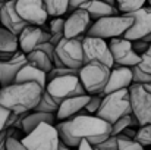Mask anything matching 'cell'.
Returning <instances> with one entry per match:
<instances>
[{"mask_svg":"<svg viewBox=\"0 0 151 150\" xmlns=\"http://www.w3.org/2000/svg\"><path fill=\"white\" fill-rule=\"evenodd\" d=\"M96 149L99 150H114L117 149V138L116 136H110L107 140H104L99 146H96Z\"/></svg>","mask_w":151,"mask_h":150,"instance_id":"35","label":"cell"},{"mask_svg":"<svg viewBox=\"0 0 151 150\" xmlns=\"http://www.w3.org/2000/svg\"><path fill=\"white\" fill-rule=\"evenodd\" d=\"M135 140H137L138 143H141L144 147L151 146V124L139 127V130L137 131Z\"/></svg>","mask_w":151,"mask_h":150,"instance_id":"30","label":"cell"},{"mask_svg":"<svg viewBox=\"0 0 151 150\" xmlns=\"http://www.w3.org/2000/svg\"><path fill=\"white\" fill-rule=\"evenodd\" d=\"M56 121V113H47V112H38V110H32L29 113H27L22 119V131L25 134L31 133L32 130H35L40 124H54Z\"/></svg>","mask_w":151,"mask_h":150,"instance_id":"22","label":"cell"},{"mask_svg":"<svg viewBox=\"0 0 151 150\" xmlns=\"http://www.w3.org/2000/svg\"><path fill=\"white\" fill-rule=\"evenodd\" d=\"M59 150H70V147H68L66 144H63V143L60 141V147H59Z\"/></svg>","mask_w":151,"mask_h":150,"instance_id":"42","label":"cell"},{"mask_svg":"<svg viewBox=\"0 0 151 150\" xmlns=\"http://www.w3.org/2000/svg\"><path fill=\"white\" fill-rule=\"evenodd\" d=\"M60 103L56 99H53L50 94L44 90L43 94H41V99L38 101V104L35 106L34 110H38V112H47V113H56L57 109H59Z\"/></svg>","mask_w":151,"mask_h":150,"instance_id":"25","label":"cell"},{"mask_svg":"<svg viewBox=\"0 0 151 150\" xmlns=\"http://www.w3.org/2000/svg\"><path fill=\"white\" fill-rule=\"evenodd\" d=\"M134 19L128 16L126 13L122 15H111L97 19L91 24L87 36L91 37H100L104 40H111L117 37H123L125 33L131 28Z\"/></svg>","mask_w":151,"mask_h":150,"instance_id":"4","label":"cell"},{"mask_svg":"<svg viewBox=\"0 0 151 150\" xmlns=\"http://www.w3.org/2000/svg\"><path fill=\"white\" fill-rule=\"evenodd\" d=\"M128 16L134 19L131 28L125 33V38L134 41V40H141L151 34V7L150 6H142L138 10L128 12Z\"/></svg>","mask_w":151,"mask_h":150,"instance_id":"13","label":"cell"},{"mask_svg":"<svg viewBox=\"0 0 151 150\" xmlns=\"http://www.w3.org/2000/svg\"><path fill=\"white\" fill-rule=\"evenodd\" d=\"M43 91L37 83H12L0 88V104L12 113H29L38 104Z\"/></svg>","mask_w":151,"mask_h":150,"instance_id":"2","label":"cell"},{"mask_svg":"<svg viewBox=\"0 0 151 150\" xmlns=\"http://www.w3.org/2000/svg\"><path fill=\"white\" fill-rule=\"evenodd\" d=\"M134 125H139L138 121H137V118H135L132 113H131V115H126V116L120 118L119 121H116V122L111 125V136H119V134H122L126 128L134 127Z\"/></svg>","mask_w":151,"mask_h":150,"instance_id":"27","label":"cell"},{"mask_svg":"<svg viewBox=\"0 0 151 150\" xmlns=\"http://www.w3.org/2000/svg\"><path fill=\"white\" fill-rule=\"evenodd\" d=\"M109 47L113 56V62L114 66H128V68H134L137 65H139L141 62V54H138L132 41L125 38V37H117V38H111L109 40Z\"/></svg>","mask_w":151,"mask_h":150,"instance_id":"11","label":"cell"},{"mask_svg":"<svg viewBox=\"0 0 151 150\" xmlns=\"http://www.w3.org/2000/svg\"><path fill=\"white\" fill-rule=\"evenodd\" d=\"M82 50H84L85 62H100L109 68L114 66L113 56H111L107 40L100 38V37L85 36L82 40Z\"/></svg>","mask_w":151,"mask_h":150,"instance_id":"10","label":"cell"},{"mask_svg":"<svg viewBox=\"0 0 151 150\" xmlns=\"http://www.w3.org/2000/svg\"><path fill=\"white\" fill-rule=\"evenodd\" d=\"M91 16L84 9H75L65 19V37L66 38H78L87 36L91 27Z\"/></svg>","mask_w":151,"mask_h":150,"instance_id":"14","label":"cell"},{"mask_svg":"<svg viewBox=\"0 0 151 150\" xmlns=\"http://www.w3.org/2000/svg\"><path fill=\"white\" fill-rule=\"evenodd\" d=\"M81 9L87 10L91 19L94 21L106 18V16H111V15H119V9L116 6H111L103 0H88L81 6Z\"/></svg>","mask_w":151,"mask_h":150,"instance_id":"21","label":"cell"},{"mask_svg":"<svg viewBox=\"0 0 151 150\" xmlns=\"http://www.w3.org/2000/svg\"><path fill=\"white\" fill-rule=\"evenodd\" d=\"M15 83H37L40 84L43 88H46L47 84V72H44L43 69L37 68L35 65L27 62L18 72Z\"/></svg>","mask_w":151,"mask_h":150,"instance_id":"20","label":"cell"},{"mask_svg":"<svg viewBox=\"0 0 151 150\" xmlns=\"http://www.w3.org/2000/svg\"><path fill=\"white\" fill-rule=\"evenodd\" d=\"M85 1H88V0H69V7H68V12H72V10H75V9H79Z\"/></svg>","mask_w":151,"mask_h":150,"instance_id":"39","label":"cell"},{"mask_svg":"<svg viewBox=\"0 0 151 150\" xmlns=\"http://www.w3.org/2000/svg\"><path fill=\"white\" fill-rule=\"evenodd\" d=\"M129 97L132 115L137 118L139 127L151 124V93L142 84H132L129 87Z\"/></svg>","mask_w":151,"mask_h":150,"instance_id":"9","label":"cell"},{"mask_svg":"<svg viewBox=\"0 0 151 150\" xmlns=\"http://www.w3.org/2000/svg\"><path fill=\"white\" fill-rule=\"evenodd\" d=\"M151 83V74L142 71L138 65L132 68V84H148Z\"/></svg>","mask_w":151,"mask_h":150,"instance_id":"31","label":"cell"},{"mask_svg":"<svg viewBox=\"0 0 151 150\" xmlns=\"http://www.w3.org/2000/svg\"><path fill=\"white\" fill-rule=\"evenodd\" d=\"M44 3H46L49 15L53 18L63 16L69 7V0H44Z\"/></svg>","mask_w":151,"mask_h":150,"instance_id":"26","label":"cell"},{"mask_svg":"<svg viewBox=\"0 0 151 150\" xmlns=\"http://www.w3.org/2000/svg\"><path fill=\"white\" fill-rule=\"evenodd\" d=\"M111 68L100 62H85L79 69V80L87 94H101L107 86Z\"/></svg>","mask_w":151,"mask_h":150,"instance_id":"6","label":"cell"},{"mask_svg":"<svg viewBox=\"0 0 151 150\" xmlns=\"http://www.w3.org/2000/svg\"><path fill=\"white\" fill-rule=\"evenodd\" d=\"M147 3H148V6L151 7V0H147Z\"/></svg>","mask_w":151,"mask_h":150,"instance_id":"45","label":"cell"},{"mask_svg":"<svg viewBox=\"0 0 151 150\" xmlns=\"http://www.w3.org/2000/svg\"><path fill=\"white\" fill-rule=\"evenodd\" d=\"M27 59H28V62L29 63H32V65H35L37 68H40V69H43L44 72H50L51 68L54 66L53 65V60H51V57L47 54V53H44L43 50H32L31 53H28L27 54Z\"/></svg>","mask_w":151,"mask_h":150,"instance_id":"24","label":"cell"},{"mask_svg":"<svg viewBox=\"0 0 151 150\" xmlns=\"http://www.w3.org/2000/svg\"><path fill=\"white\" fill-rule=\"evenodd\" d=\"M19 50V40L12 31L0 25V53H15Z\"/></svg>","mask_w":151,"mask_h":150,"instance_id":"23","label":"cell"},{"mask_svg":"<svg viewBox=\"0 0 151 150\" xmlns=\"http://www.w3.org/2000/svg\"><path fill=\"white\" fill-rule=\"evenodd\" d=\"M78 150H99V149H96L94 146H91L87 140H82L79 143V146H78Z\"/></svg>","mask_w":151,"mask_h":150,"instance_id":"41","label":"cell"},{"mask_svg":"<svg viewBox=\"0 0 151 150\" xmlns=\"http://www.w3.org/2000/svg\"><path fill=\"white\" fill-rule=\"evenodd\" d=\"M103 96H104L103 93H101V94H90V100H88V103H87L84 112H85V113L96 115L97 110H99V107H100V104H101Z\"/></svg>","mask_w":151,"mask_h":150,"instance_id":"32","label":"cell"},{"mask_svg":"<svg viewBox=\"0 0 151 150\" xmlns=\"http://www.w3.org/2000/svg\"><path fill=\"white\" fill-rule=\"evenodd\" d=\"M56 128L60 141L68 147H78L82 140H87L96 147L111 136V125L107 121L85 112L66 121H60Z\"/></svg>","mask_w":151,"mask_h":150,"instance_id":"1","label":"cell"},{"mask_svg":"<svg viewBox=\"0 0 151 150\" xmlns=\"http://www.w3.org/2000/svg\"><path fill=\"white\" fill-rule=\"evenodd\" d=\"M15 7L28 25L43 27L50 16L44 0H15Z\"/></svg>","mask_w":151,"mask_h":150,"instance_id":"12","label":"cell"},{"mask_svg":"<svg viewBox=\"0 0 151 150\" xmlns=\"http://www.w3.org/2000/svg\"><path fill=\"white\" fill-rule=\"evenodd\" d=\"M51 34L49 31H44L41 27L37 25H27L21 34L18 36L19 40V50L24 51L25 54L31 53L32 50L37 49V46H40L41 43L50 41Z\"/></svg>","mask_w":151,"mask_h":150,"instance_id":"15","label":"cell"},{"mask_svg":"<svg viewBox=\"0 0 151 150\" xmlns=\"http://www.w3.org/2000/svg\"><path fill=\"white\" fill-rule=\"evenodd\" d=\"M116 138H117V150H144V146L132 137L119 134L116 136Z\"/></svg>","mask_w":151,"mask_h":150,"instance_id":"28","label":"cell"},{"mask_svg":"<svg viewBox=\"0 0 151 150\" xmlns=\"http://www.w3.org/2000/svg\"><path fill=\"white\" fill-rule=\"evenodd\" d=\"M27 150H59L60 137L56 125L53 124H40L35 130L25 134L21 140Z\"/></svg>","mask_w":151,"mask_h":150,"instance_id":"5","label":"cell"},{"mask_svg":"<svg viewBox=\"0 0 151 150\" xmlns=\"http://www.w3.org/2000/svg\"><path fill=\"white\" fill-rule=\"evenodd\" d=\"M144 86V88L148 91V93H151V83H148V84H142Z\"/></svg>","mask_w":151,"mask_h":150,"instance_id":"43","label":"cell"},{"mask_svg":"<svg viewBox=\"0 0 151 150\" xmlns=\"http://www.w3.org/2000/svg\"><path fill=\"white\" fill-rule=\"evenodd\" d=\"M145 1L147 0H116V7L122 13H128L141 9L145 4Z\"/></svg>","mask_w":151,"mask_h":150,"instance_id":"29","label":"cell"},{"mask_svg":"<svg viewBox=\"0 0 151 150\" xmlns=\"http://www.w3.org/2000/svg\"><path fill=\"white\" fill-rule=\"evenodd\" d=\"M151 43H147V41H144V40H134L132 41V46H134V50L138 53V54H144L148 47H150Z\"/></svg>","mask_w":151,"mask_h":150,"instance_id":"38","label":"cell"},{"mask_svg":"<svg viewBox=\"0 0 151 150\" xmlns=\"http://www.w3.org/2000/svg\"><path fill=\"white\" fill-rule=\"evenodd\" d=\"M44 90L59 103H62L65 99L73 97V96L87 94V91L79 80V75H60V77L51 78L47 81Z\"/></svg>","mask_w":151,"mask_h":150,"instance_id":"8","label":"cell"},{"mask_svg":"<svg viewBox=\"0 0 151 150\" xmlns=\"http://www.w3.org/2000/svg\"><path fill=\"white\" fill-rule=\"evenodd\" d=\"M90 100V94H84V96H73L69 99H65L57 112H56V119L59 121H66L69 118H73L76 115H79L81 112L85 110V106Z\"/></svg>","mask_w":151,"mask_h":150,"instance_id":"19","label":"cell"},{"mask_svg":"<svg viewBox=\"0 0 151 150\" xmlns=\"http://www.w3.org/2000/svg\"><path fill=\"white\" fill-rule=\"evenodd\" d=\"M132 86V68L128 66H113L110 71V77L103 94H109L113 91L125 90Z\"/></svg>","mask_w":151,"mask_h":150,"instance_id":"18","label":"cell"},{"mask_svg":"<svg viewBox=\"0 0 151 150\" xmlns=\"http://www.w3.org/2000/svg\"><path fill=\"white\" fill-rule=\"evenodd\" d=\"M0 25L12 31L15 36H19L21 31L28 25L16 12L15 0H6L0 10Z\"/></svg>","mask_w":151,"mask_h":150,"instance_id":"17","label":"cell"},{"mask_svg":"<svg viewBox=\"0 0 151 150\" xmlns=\"http://www.w3.org/2000/svg\"><path fill=\"white\" fill-rule=\"evenodd\" d=\"M138 66H139L142 71L151 74V44H150V47H148V50H147L144 54H141V62H139Z\"/></svg>","mask_w":151,"mask_h":150,"instance_id":"34","label":"cell"},{"mask_svg":"<svg viewBox=\"0 0 151 150\" xmlns=\"http://www.w3.org/2000/svg\"><path fill=\"white\" fill-rule=\"evenodd\" d=\"M27 62H28L27 54L21 50H18L9 59H0V86L4 87V86L15 83L19 69Z\"/></svg>","mask_w":151,"mask_h":150,"instance_id":"16","label":"cell"},{"mask_svg":"<svg viewBox=\"0 0 151 150\" xmlns=\"http://www.w3.org/2000/svg\"><path fill=\"white\" fill-rule=\"evenodd\" d=\"M84 37L62 38V41L56 46L54 66H68V68H73V69H81L85 63L84 50H82Z\"/></svg>","mask_w":151,"mask_h":150,"instance_id":"7","label":"cell"},{"mask_svg":"<svg viewBox=\"0 0 151 150\" xmlns=\"http://www.w3.org/2000/svg\"><path fill=\"white\" fill-rule=\"evenodd\" d=\"M131 113H132V107H131L129 88H125V90L104 94L96 115L101 119L107 121L110 125H113L116 121Z\"/></svg>","mask_w":151,"mask_h":150,"instance_id":"3","label":"cell"},{"mask_svg":"<svg viewBox=\"0 0 151 150\" xmlns=\"http://www.w3.org/2000/svg\"><path fill=\"white\" fill-rule=\"evenodd\" d=\"M10 110H7L6 107H3L0 104V133L3 130H7V121H9V116H10Z\"/></svg>","mask_w":151,"mask_h":150,"instance_id":"37","label":"cell"},{"mask_svg":"<svg viewBox=\"0 0 151 150\" xmlns=\"http://www.w3.org/2000/svg\"><path fill=\"white\" fill-rule=\"evenodd\" d=\"M103 1H106V3H109L111 6H116V0H103Z\"/></svg>","mask_w":151,"mask_h":150,"instance_id":"44","label":"cell"},{"mask_svg":"<svg viewBox=\"0 0 151 150\" xmlns=\"http://www.w3.org/2000/svg\"><path fill=\"white\" fill-rule=\"evenodd\" d=\"M49 33L51 36L54 34H65V19L62 16H56L50 21L49 25Z\"/></svg>","mask_w":151,"mask_h":150,"instance_id":"33","label":"cell"},{"mask_svg":"<svg viewBox=\"0 0 151 150\" xmlns=\"http://www.w3.org/2000/svg\"><path fill=\"white\" fill-rule=\"evenodd\" d=\"M0 1H6V0H0Z\"/></svg>","mask_w":151,"mask_h":150,"instance_id":"46","label":"cell"},{"mask_svg":"<svg viewBox=\"0 0 151 150\" xmlns=\"http://www.w3.org/2000/svg\"><path fill=\"white\" fill-rule=\"evenodd\" d=\"M7 130H3L0 133V150H6V140H7Z\"/></svg>","mask_w":151,"mask_h":150,"instance_id":"40","label":"cell"},{"mask_svg":"<svg viewBox=\"0 0 151 150\" xmlns=\"http://www.w3.org/2000/svg\"><path fill=\"white\" fill-rule=\"evenodd\" d=\"M114 150H117V149H114Z\"/></svg>","mask_w":151,"mask_h":150,"instance_id":"47","label":"cell"},{"mask_svg":"<svg viewBox=\"0 0 151 150\" xmlns=\"http://www.w3.org/2000/svg\"><path fill=\"white\" fill-rule=\"evenodd\" d=\"M6 150H27V147L22 144L21 140L15 137H7L6 140Z\"/></svg>","mask_w":151,"mask_h":150,"instance_id":"36","label":"cell"}]
</instances>
